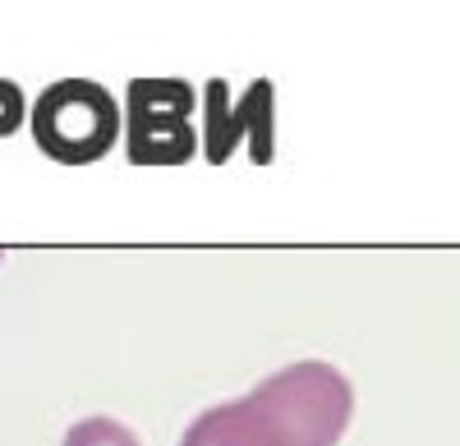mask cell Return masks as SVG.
<instances>
[{
	"instance_id": "cell-4",
	"label": "cell",
	"mask_w": 460,
	"mask_h": 446,
	"mask_svg": "<svg viewBox=\"0 0 460 446\" xmlns=\"http://www.w3.org/2000/svg\"><path fill=\"white\" fill-rule=\"evenodd\" d=\"M65 446H138V437L115 419H79L65 433Z\"/></svg>"
},
{
	"instance_id": "cell-2",
	"label": "cell",
	"mask_w": 460,
	"mask_h": 446,
	"mask_svg": "<svg viewBox=\"0 0 460 446\" xmlns=\"http://www.w3.org/2000/svg\"><path fill=\"white\" fill-rule=\"evenodd\" d=\"M32 138L47 157L88 166L120 138V101L93 79H60L32 106Z\"/></svg>"
},
{
	"instance_id": "cell-3",
	"label": "cell",
	"mask_w": 460,
	"mask_h": 446,
	"mask_svg": "<svg viewBox=\"0 0 460 446\" xmlns=\"http://www.w3.org/2000/svg\"><path fill=\"white\" fill-rule=\"evenodd\" d=\"M194 92L180 79H143L129 88V157L143 166L184 162L199 147V134L189 129Z\"/></svg>"
},
{
	"instance_id": "cell-1",
	"label": "cell",
	"mask_w": 460,
	"mask_h": 446,
	"mask_svg": "<svg viewBox=\"0 0 460 446\" xmlns=\"http://www.w3.org/2000/svg\"><path fill=\"white\" fill-rule=\"evenodd\" d=\"M355 415V387L323 359L290 363L249 396L203 410L180 446H336Z\"/></svg>"
},
{
	"instance_id": "cell-5",
	"label": "cell",
	"mask_w": 460,
	"mask_h": 446,
	"mask_svg": "<svg viewBox=\"0 0 460 446\" xmlns=\"http://www.w3.org/2000/svg\"><path fill=\"white\" fill-rule=\"evenodd\" d=\"M19 125V92L10 83H0V134H10Z\"/></svg>"
}]
</instances>
